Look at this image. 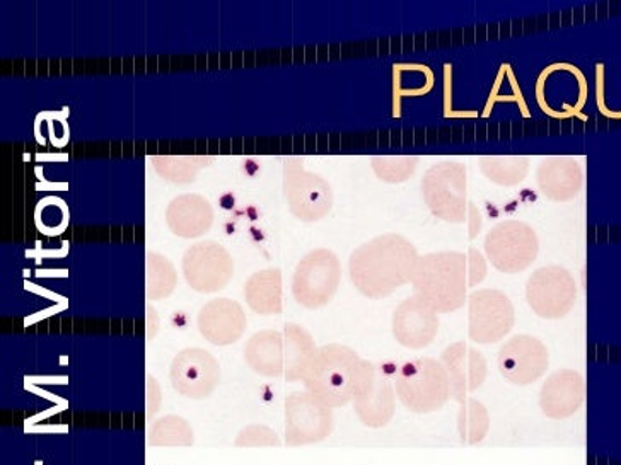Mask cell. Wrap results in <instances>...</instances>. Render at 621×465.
<instances>
[{"mask_svg": "<svg viewBox=\"0 0 621 465\" xmlns=\"http://www.w3.org/2000/svg\"><path fill=\"white\" fill-rule=\"evenodd\" d=\"M422 196L433 217L448 224L468 218V172L458 160L433 165L422 178Z\"/></svg>", "mask_w": 621, "mask_h": 465, "instance_id": "obj_5", "label": "cell"}, {"mask_svg": "<svg viewBox=\"0 0 621 465\" xmlns=\"http://www.w3.org/2000/svg\"><path fill=\"white\" fill-rule=\"evenodd\" d=\"M184 280L199 294L223 291L233 279L235 263L229 252L215 240H202L183 256Z\"/></svg>", "mask_w": 621, "mask_h": 465, "instance_id": "obj_13", "label": "cell"}, {"mask_svg": "<svg viewBox=\"0 0 621 465\" xmlns=\"http://www.w3.org/2000/svg\"><path fill=\"white\" fill-rule=\"evenodd\" d=\"M334 411L309 390H297L285 399V445L323 442L334 431Z\"/></svg>", "mask_w": 621, "mask_h": 465, "instance_id": "obj_11", "label": "cell"}, {"mask_svg": "<svg viewBox=\"0 0 621 465\" xmlns=\"http://www.w3.org/2000/svg\"><path fill=\"white\" fill-rule=\"evenodd\" d=\"M395 390L402 405L417 415L439 411L451 399L448 371L436 359L411 360L398 366Z\"/></svg>", "mask_w": 621, "mask_h": 465, "instance_id": "obj_4", "label": "cell"}, {"mask_svg": "<svg viewBox=\"0 0 621 465\" xmlns=\"http://www.w3.org/2000/svg\"><path fill=\"white\" fill-rule=\"evenodd\" d=\"M174 390L189 399H207L221 381L219 362L202 348H187L174 356L169 368Z\"/></svg>", "mask_w": 621, "mask_h": 465, "instance_id": "obj_14", "label": "cell"}, {"mask_svg": "<svg viewBox=\"0 0 621 465\" xmlns=\"http://www.w3.org/2000/svg\"><path fill=\"white\" fill-rule=\"evenodd\" d=\"M586 396L584 377L576 371H558L541 387L540 408L552 420H565L576 415Z\"/></svg>", "mask_w": 621, "mask_h": 465, "instance_id": "obj_20", "label": "cell"}, {"mask_svg": "<svg viewBox=\"0 0 621 465\" xmlns=\"http://www.w3.org/2000/svg\"><path fill=\"white\" fill-rule=\"evenodd\" d=\"M411 285L415 295L438 310L454 313L468 295V254L456 251L430 252L418 258Z\"/></svg>", "mask_w": 621, "mask_h": 465, "instance_id": "obj_2", "label": "cell"}, {"mask_svg": "<svg viewBox=\"0 0 621 465\" xmlns=\"http://www.w3.org/2000/svg\"><path fill=\"white\" fill-rule=\"evenodd\" d=\"M466 222H468L470 239H476L479 230L484 227V220H482V214H479L478 206H476L475 203L470 202L468 218H466Z\"/></svg>", "mask_w": 621, "mask_h": 465, "instance_id": "obj_35", "label": "cell"}, {"mask_svg": "<svg viewBox=\"0 0 621 465\" xmlns=\"http://www.w3.org/2000/svg\"><path fill=\"white\" fill-rule=\"evenodd\" d=\"M537 181L541 195L550 202H571L583 190L584 171L574 157H545L538 166Z\"/></svg>", "mask_w": 621, "mask_h": 465, "instance_id": "obj_19", "label": "cell"}, {"mask_svg": "<svg viewBox=\"0 0 621 465\" xmlns=\"http://www.w3.org/2000/svg\"><path fill=\"white\" fill-rule=\"evenodd\" d=\"M166 224L174 236L181 239H196L211 229L214 224V211L204 196H177L166 208Z\"/></svg>", "mask_w": 621, "mask_h": 465, "instance_id": "obj_21", "label": "cell"}, {"mask_svg": "<svg viewBox=\"0 0 621 465\" xmlns=\"http://www.w3.org/2000/svg\"><path fill=\"white\" fill-rule=\"evenodd\" d=\"M245 297L251 310L261 316L281 314L282 304V273L276 268L258 271L248 279L245 286Z\"/></svg>", "mask_w": 621, "mask_h": 465, "instance_id": "obj_23", "label": "cell"}, {"mask_svg": "<svg viewBox=\"0 0 621 465\" xmlns=\"http://www.w3.org/2000/svg\"><path fill=\"white\" fill-rule=\"evenodd\" d=\"M48 217L52 218V222L43 234L45 236H57V234L64 232L67 224H69V211H67L66 202L55 199V196L42 200L36 206V220Z\"/></svg>", "mask_w": 621, "mask_h": 465, "instance_id": "obj_31", "label": "cell"}, {"mask_svg": "<svg viewBox=\"0 0 621 465\" xmlns=\"http://www.w3.org/2000/svg\"><path fill=\"white\" fill-rule=\"evenodd\" d=\"M146 394V416L147 420H153L154 416L158 415L159 409H161L162 402L161 386H159V382L153 375H147Z\"/></svg>", "mask_w": 621, "mask_h": 465, "instance_id": "obj_34", "label": "cell"}, {"mask_svg": "<svg viewBox=\"0 0 621 465\" xmlns=\"http://www.w3.org/2000/svg\"><path fill=\"white\" fill-rule=\"evenodd\" d=\"M178 275L173 263L158 252H147L146 256V297L149 300L173 295L177 288Z\"/></svg>", "mask_w": 621, "mask_h": 465, "instance_id": "obj_27", "label": "cell"}, {"mask_svg": "<svg viewBox=\"0 0 621 465\" xmlns=\"http://www.w3.org/2000/svg\"><path fill=\"white\" fill-rule=\"evenodd\" d=\"M284 195L289 212L303 222L321 220L334 206L330 183L323 175L306 171L303 157L284 160Z\"/></svg>", "mask_w": 621, "mask_h": 465, "instance_id": "obj_7", "label": "cell"}, {"mask_svg": "<svg viewBox=\"0 0 621 465\" xmlns=\"http://www.w3.org/2000/svg\"><path fill=\"white\" fill-rule=\"evenodd\" d=\"M441 362L448 371L451 397L460 405L470 399V394L484 386L488 365L484 353L476 348L458 341L442 351Z\"/></svg>", "mask_w": 621, "mask_h": 465, "instance_id": "obj_17", "label": "cell"}, {"mask_svg": "<svg viewBox=\"0 0 621 465\" xmlns=\"http://www.w3.org/2000/svg\"><path fill=\"white\" fill-rule=\"evenodd\" d=\"M478 166L482 174L499 186H518L530 174V159L526 156H484Z\"/></svg>", "mask_w": 621, "mask_h": 465, "instance_id": "obj_25", "label": "cell"}, {"mask_svg": "<svg viewBox=\"0 0 621 465\" xmlns=\"http://www.w3.org/2000/svg\"><path fill=\"white\" fill-rule=\"evenodd\" d=\"M499 371L515 386H530L549 371L550 355L545 344L530 334L510 338L499 350Z\"/></svg>", "mask_w": 621, "mask_h": 465, "instance_id": "obj_15", "label": "cell"}, {"mask_svg": "<svg viewBox=\"0 0 621 465\" xmlns=\"http://www.w3.org/2000/svg\"><path fill=\"white\" fill-rule=\"evenodd\" d=\"M439 328L438 310L418 295L403 300L393 313V334L402 347L410 350L430 347L438 338Z\"/></svg>", "mask_w": 621, "mask_h": 465, "instance_id": "obj_16", "label": "cell"}, {"mask_svg": "<svg viewBox=\"0 0 621 465\" xmlns=\"http://www.w3.org/2000/svg\"><path fill=\"white\" fill-rule=\"evenodd\" d=\"M468 313V334L473 343H499L515 328V306L504 292L495 288H484L470 294Z\"/></svg>", "mask_w": 621, "mask_h": 465, "instance_id": "obj_12", "label": "cell"}, {"mask_svg": "<svg viewBox=\"0 0 621 465\" xmlns=\"http://www.w3.org/2000/svg\"><path fill=\"white\" fill-rule=\"evenodd\" d=\"M147 340H153L154 336L159 332V314L158 310L154 309L153 306H147Z\"/></svg>", "mask_w": 621, "mask_h": 465, "instance_id": "obj_36", "label": "cell"}, {"mask_svg": "<svg viewBox=\"0 0 621 465\" xmlns=\"http://www.w3.org/2000/svg\"><path fill=\"white\" fill-rule=\"evenodd\" d=\"M362 362L352 348L326 344L310 360L303 382L306 390L328 408H341L353 400L361 382Z\"/></svg>", "mask_w": 621, "mask_h": 465, "instance_id": "obj_3", "label": "cell"}, {"mask_svg": "<svg viewBox=\"0 0 621 465\" xmlns=\"http://www.w3.org/2000/svg\"><path fill=\"white\" fill-rule=\"evenodd\" d=\"M526 300L541 319H562L576 306V280L558 264L540 268L528 280Z\"/></svg>", "mask_w": 621, "mask_h": 465, "instance_id": "obj_10", "label": "cell"}, {"mask_svg": "<svg viewBox=\"0 0 621 465\" xmlns=\"http://www.w3.org/2000/svg\"><path fill=\"white\" fill-rule=\"evenodd\" d=\"M154 169L168 183L190 184L195 181L202 169L214 162V157L204 156H154L150 157Z\"/></svg>", "mask_w": 621, "mask_h": 465, "instance_id": "obj_26", "label": "cell"}, {"mask_svg": "<svg viewBox=\"0 0 621 465\" xmlns=\"http://www.w3.org/2000/svg\"><path fill=\"white\" fill-rule=\"evenodd\" d=\"M236 446H276L279 445V436L272 428L263 427V424H250L245 430L239 431L236 436Z\"/></svg>", "mask_w": 621, "mask_h": 465, "instance_id": "obj_32", "label": "cell"}, {"mask_svg": "<svg viewBox=\"0 0 621 465\" xmlns=\"http://www.w3.org/2000/svg\"><path fill=\"white\" fill-rule=\"evenodd\" d=\"M200 334L215 347H230L245 334L246 316L238 302L215 298L207 302L196 317Z\"/></svg>", "mask_w": 621, "mask_h": 465, "instance_id": "obj_18", "label": "cell"}, {"mask_svg": "<svg viewBox=\"0 0 621 465\" xmlns=\"http://www.w3.org/2000/svg\"><path fill=\"white\" fill-rule=\"evenodd\" d=\"M398 366L374 365L364 360L362 362V374L355 397H353V409L359 420L369 428H383L389 424L396 411L395 377Z\"/></svg>", "mask_w": 621, "mask_h": 465, "instance_id": "obj_9", "label": "cell"}, {"mask_svg": "<svg viewBox=\"0 0 621 465\" xmlns=\"http://www.w3.org/2000/svg\"><path fill=\"white\" fill-rule=\"evenodd\" d=\"M488 428H490V418L487 408L476 399L464 400L458 416L461 442L466 445L482 442L487 436Z\"/></svg>", "mask_w": 621, "mask_h": 465, "instance_id": "obj_29", "label": "cell"}, {"mask_svg": "<svg viewBox=\"0 0 621 465\" xmlns=\"http://www.w3.org/2000/svg\"><path fill=\"white\" fill-rule=\"evenodd\" d=\"M488 266L485 256L478 249L470 248L468 251V285L470 288L479 285L487 279Z\"/></svg>", "mask_w": 621, "mask_h": 465, "instance_id": "obj_33", "label": "cell"}, {"mask_svg": "<svg viewBox=\"0 0 621 465\" xmlns=\"http://www.w3.org/2000/svg\"><path fill=\"white\" fill-rule=\"evenodd\" d=\"M245 359L251 371L263 377H281L285 372L284 334L279 331H260L246 343Z\"/></svg>", "mask_w": 621, "mask_h": 465, "instance_id": "obj_22", "label": "cell"}, {"mask_svg": "<svg viewBox=\"0 0 621 465\" xmlns=\"http://www.w3.org/2000/svg\"><path fill=\"white\" fill-rule=\"evenodd\" d=\"M284 377L287 382L303 381L310 360L315 359L316 348L313 336L300 325H285L284 332Z\"/></svg>", "mask_w": 621, "mask_h": 465, "instance_id": "obj_24", "label": "cell"}, {"mask_svg": "<svg viewBox=\"0 0 621 465\" xmlns=\"http://www.w3.org/2000/svg\"><path fill=\"white\" fill-rule=\"evenodd\" d=\"M418 160L417 156H377L372 157L371 168L383 183L402 184L415 174Z\"/></svg>", "mask_w": 621, "mask_h": 465, "instance_id": "obj_30", "label": "cell"}, {"mask_svg": "<svg viewBox=\"0 0 621 465\" xmlns=\"http://www.w3.org/2000/svg\"><path fill=\"white\" fill-rule=\"evenodd\" d=\"M193 442L192 427L180 416H165L150 424L147 431V443L150 446H192Z\"/></svg>", "mask_w": 621, "mask_h": 465, "instance_id": "obj_28", "label": "cell"}, {"mask_svg": "<svg viewBox=\"0 0 621 465\" xmlns=\"http://www.w3.org/2000/svg\"><path fill=\"white\" fill-rule=\"evenodd\" d=\"M540 240L537 230L521 220L500 222L485 237V256L495 270L515 275L537 261Z\"/></svg>", "mask_w": 621, "mask_h": 465, "instance_id": "obj_6", "label": "cell"}, {"mask_svg": "<svg viewBox=\"0 0 621 465\" xmlns=\"http://www.w3.org/2000/svg\"><path fill=\"white\" fill-rule=\"evenodd\" d=\"M417 248L399 234L374 237L350 256V280L369 298H384L411 283L417 268Z\"/></svg>", "mask_w": 621, "mask_h": 465, "instance_id": "obj_1", "label": "cell"}, {"mask_svg": "<svg viewBox=\"0 0 621 465\" xmlns=\"http://www.w3.org/2000/svg\"><path fill=\"white\" fill-rule=\"evenodd\" d=\"M341 282V264L330 249L307 252L292 279V295L300 306L319 309L330 304Z\"/></svg>", "mask_w": 621, "mask_h": 465, "instance_id": "obj_8", "label": "cell"}]
</instances>
